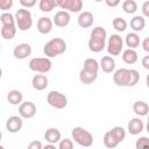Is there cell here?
<instances>
[{
	"mask_svg": "<svg viewBox=\"0 0 149 149\" xmlns=\"http://www.w3.org/2000/svg\"><path fill=\"white\" fill-rule=\"evenodd\" d=\"M113 80L118 86L132 87L135 86L140 80V73L134 69H118L113 74Z\"/></svg>",
	"mask_w": 149,
	"mask_h": 149,
	"instance_id": "1",
	"label": "cell"
},
{
	"mask_svg": "<svg viewBox=\"0 0 149 149\" xmlns=\"http://www.w3.org/2000/svg\"><path fill=\"white\" fill-rule=\"evenodd\" d=\"M106 37H107V33L105 28L100 26L93 28L88 40V49L92 52H100L106 47Z\"/></svg>",
	"mask_w": 149,
	"mask_h": 149,
	"instance_id": "2",
	"label": "cell"
},
{
	"mask_svg": "<svg viewBox=\"0 0 149 149\" xmlns=\"http://www.w3.org/2000/svg\"><path fill=\"white\" fill-rule=\"evenodd\" d=\"M66 50V43L61 37H54L49 42H47L43 47V52L47 58H52L64 54Z\"/></svg>",
	"mask_w": 149,
	"mask_h": 149,
	"instance_id": "3",
	"label": "cell"
},
{
	"mask_svg": "<svg viewBox=\"0 0 149 149\" xmlns=\"http://www.w3.org/2000/svg\"><path fill=\"white\" fill-rule=\"evenodd\" d=\"M14 19H15L16 27L22 31L29 30L33 26V15L29 12V9H26V8L17 9L15 12Z\"/></svg>",
	"mask_w": 149,
	"mask_h": 149,
	"instance_id": "4",
	"label": "cell"
},
{
	"mask_svg": "<svg viewBox=\"0 0 149 149\" xmlns=\"http://www.w3.org/2000/svg\"><path fill=\"white\" fill-rule=\"evenodd\" d=\"M72 140L81 147L88 148L93 144V135L83 127H74L71 132Z\"/></svg>",
	"mask_w": 149,
	"mask_h": 149,
	"instance_id": "5",
	"label": "cell"
},
{
	"mask_svg": "<svg viewBox=\"0 0 149 149\" xmlns=\"http://www.w3.org/2000/svg\"><path fill=\"white\" fill-rule=\"evenodd\" d=\"M29 69L31 71H35L37 73H47L51 70L52 63L50 61V58L47 57H36V58H31L29 61Z\"/></svg>",
	"mask_w": 149,
	"mask_h": 149,
	"instance_id": "6",
	"label": "cell"
},
{
	"mask_svg": "<svg viewBox=\"0 0 149 149\" xmlns=\"http://www.w3.org/2000/svg\"><path fill=\"white\" fill-rule=\"evenodd\" d=\"M47 101L51 107L56 109H63L68 105V98L59 91H50L47 95Z\"/></svg>",
	"mask_w": 149,
	"mask_h": 149,
	"instance_id": "7",
	"label": "cell"
},
{
	"mask_svg": "<svg viewBox=\"0 0 149 149\" xmlns=\"http://www.w3.org/2000/svg\"><path fill=\"white\" fill-rule=\"evenodd\" d=\"M123 48V40L118 34H112L107 42V52L109 56H119Z\"/></svg>",
	"mask_w": 149,
	"mask_h": 149,
	"instance_id": "8",
	"label": "cell"
},
{
	"mask_svg": "<svg viewBox=\"0 0 149 149\" xmlns=\"http://www.w3.org/2000/svg\"><path fill=\"white\" fill-rule=\"evenodd\" d=\"M56 5L62 9H65V12L69 10L71 13H78L83 9L81 0H56Z\"/></svg>",
	"mask_w": 149,
	"mask_h": 149,
	"instance_id": "9",
	"label": "cell"
},
{
	"mask_svg": "<svg viewBox=\"0 0 149 149\" xmlns=\"http://www.w3.org/2000/svg\"><path fill=\"white\" fill-rule=\"evenodd\" d=\"M36 105L33 101H24L21 102L19 106V114L22 119H31L36 114Z\"/></svg>",
	"mask_w": 149,
	"mask_h": 149,
	"instance_id": "10",
	"label": "cell"
},
{
	"mask_svg": "<svg viewBox=\"0 0 149 149\" xmlns=\"http://www.w3.org/2000/svg\"><path fill=\"white\" fill-rule=\"evenodd\" d=\"M22 126H23V121L22 118L19 115L9 116L6 121V129L9 133H17L19 130H21Z\"/></svg>",
	"mask_w": 149,
	"mask_h": 149,
	"instance_id": "11",
	"label": "cell"
},
{
	"mask_svg": "<svg viewBox=\"0 0 149 149\" xmlns=\"http://www.w3.org/2000/svg\"><path fill=\"white\" fill-rule=\"evenodd\" d=\"M30 54H31V47L28 43H20L13 50V55L16 59H26L28 56H30Z\"/></svg>",
	"mask_w": 149,
	"mask_h": 149,
	"instance_id": "12",
	"label": "cell"
},
{
	"mask_svg": "<svg viewBox=\"0 0 149 149\" xmlns=\"http://www.w3.org/2000/svg\"><path fill=\"white\" fill-rule=\"evenodd\" d=\"M127 129L132 135H139L144 129V123L140 118H133L127 125Z\"/></svg>",
	"mask_w": 149,
	"mask_h": 149,
	"instance_id": "13",
	"label": "cell"
},
{
	"mask_svg": "<svg viewBox=\"0 0 149 149\" xmlns=\"http://www.w3.org/2000/svg\"><path fill=\"white\" fill-rule=\"evenodd\" d=\"M52 23H55L57 27H66L70 23V14L69 12L65 10H58L55 15H54V21Z\"/></svg>",
	"mask_w": 149,
	"mask_h": 149,
	"instance_id": "14",
	"label": "cell"
},
{
	"mask_svg": "<svg viewBox=\"0 0 149 149\" xmlns=\"http://www.w3.org/2000/svg\"><path fill=\"white\" fill-rule=\"evenodd\" d=\"M52 24L54 23H52V20L50 17L42 16L37 21V30H38V33L47 35L52 30Z\"/></svg>",
	"mask_w": 149,
	"mask_h": 149,
	"instance_id": "15",
	"label": "cell"
},
{
	"mask_svg": "<svg viewBox=\"0 0 149 149\" xmlns=\"http://www.w3.org/2000/svg\"><path fill=\"white\" fill-rule=\"evenodd\" d=\"M48 83H49V80H48L47 76L45 74H42V73L35 74L33 77V79H31V85H33V87L36 91H43V90H45L47 86H48Z\"/></svg>",
	"mask_w": 149,
	"mask_h": 149,
	"instance_id": "16",
	"label": "cell"
},
{
	"mask_svg": "<svg viewBox=\"0 0 149 149\" xmlns=\"http://www.w3.org/2000/svg\"><path fill=\"white\" fill-rule=\"evenodd\" d=\"M77 21H78L79 27H81V28H88V27H91L93 24L94 16H93V14L91 12H87V10L86 12H81L79 14Z\"/></svg>",
	"mask_w": 149,
	"mask_h": 149,
	"instance_id": "17",
	"label": "cell"
},
{
	"mask_svg": "<svg viewBox=\"0 0 149 149\" xmlns=\"http://www.w3.org/2000/svg\"><path fill=\"white\" fill-rule=\"evenodd\" d=\"M61 139H62V135L57 128H54V127L48 128L44 133V140L50 144H55V143L59 142Z\"/></svg>",
	"mask_w": 149,
	"mask_h": 149,
	"instance_id": "18",
	"label": "cell"
},
{
	"mask_svg": "<svg viewBox=\"0 0 149 149\" xmlns=\"http://www.w3.org/2000/svg\"><path fill=\"white\" fill-rule=\"evenodd\" d=\"M99 68H101V70H102L105 73H111V72H113L114 69H115V61H114V58L111 57V56H104V57L100 59Z\"/></svg>",
	"mask_w": 149,
	"mask_h": 149,
	"instance_id": "19",
	"label": "cell"
},
{
	"mask_svg": "<svg viewBox=\"0 0 149 149\" xmlns=\"http://www.w3.org/2000/svg\"><path fill=\"white\" fill-rule=\"evenodd\" d=\"M133 111L137 116H146L149 112V105L146 101L137 100L133 104Z\"/></svg>",
	"mask_w": 149,
	"mask_h": 149,
	"instance_id": "20",
	"label": "cell"
},
{
	"mask_svg": "<svg viewBox=\"0 0 149 149\" xmlns=\"http://www.w3.org/2000/svg\"><path fill=\"white\" fill-rule=\"evenodd\" d=\"M98 78V73H92V72H88V71H85V70H80L79 72V80L85 84V85H90L92 83H94Z\"/></svg>",
	"mask_w": 149,
	"mask_h": 149,
	"instance_id": "21",
	"label": "cell"
},
{
	"mask_svg": "<svg viewBox=\"0 0 149 149\" xmlns=\"http://www.w3.org/2000/svg\"><path fill=\"white\" fill-rule=\"evenodd\" d=\"M144 27H146V19L143 16L136 15L130 20V28L134 30V33L142 31Z\"/></svg>",
	"mask_w": 149,
	"mask_h": 149,
	"instance_id": "22",
	"label": "cell"
},
{
	"mask_svg": "<svg viewBox=\"0 0 149 149\" xmlns=\"http://www.w3.org/2000/svg\"><path fill=\"white\" fill-rule=\"evenodd\" d=\"M125 42H126L128 49H134L135 50V48H137L140 45L141 41H140V36L136 33H129V34H127Z\"/></svg>",
	"mask_w": 149,
	"mask_h": 149,
	"instance_id": "23",
	"label": "cell"
},
{
	"mask_svg": "<svg viewBox=\"0 0 149 149\" xmlns=\"http://www.w3.org/2000/svg\"><path fill=\"white\" fill-rule=\"evenodd\" d=\"M22 99H23V95L19 90H12L7 94V100L12 105H20L22 102Z\"/></svg>",
	"mask_w": 149,
	"mask_h": 149,
	"instance_id": "24",
	"label": "cell"
},
{
	"mask_svg": "<svg viewBox=\"0 0 149 149\" xmlns=\"http://www.w3.org/2000/svg\"><path fill=\"white\" fill-rule=\"evenodd\" d=\"M122 61L126 64H134L137 62V52L134 49H126L122 52Z\"/></svg>",
	"mask_w": 149,
	"mask_h": 149,
	"instance_id": "25",
	"label": "cell"
},
{
	"mask_svg": "<svg viewBox=\"0 0 149 149\" xmlns=\"http://www.w3.org/2000/svg\"><path fill=\"white\" fill-rule=\"evenodd\" d=\"M0 33H1V36L5 40H12V38H14V36L16 34V24L2 26Z\"/></svg>",
	"mask_w": 149,
	"mask_h": 149,
	"instance_id": "26",
	"label": "cell"
},
{
	"mask_svg": "<svg viewBox=\"0 0 149 149\" xmlns=\"http://www.w3.org/2000/svg\"><path fill=\"white\" fill-rule=\"evenodd\" d=\"M83 70L88 71V72H92V73H98V70H99V63H98V61L95 58H86L85 62H84Z\"/></svg>",
	"mask_w": 149,
	"mask_h": 149,
	"instance_id": "27",
	"label": "cell"
},
{
	"mask_svg": "<svg viewBox=\"0 0 149 149\" xmlns=\"http://www.w3.org/2000/svg\"><path fill=\"white\" fill-rule=\"evenodd\" d=\"M109 133H111V135L113 136V139H114L118 143L122 142V141L125 140V137H126V130H125L122 127H120V126H116V127L112 128V129L109 130Z\"/></svg>",
	"mask_w": 149,
	"mask_h": 149,
	"instance_id": "28",
	"label": "cell"
},
{
	"mask_svg": "<svg viewBox=\"0 0 149 149\" xmlns=\"http://www.w3.org/2000/svg\"><path fill=\"white\" fill-rule=\"evenodd\" d=\"M56 0H41L38 2V7L43 13H49L56 7Z\"/></svg>",
	"mask_w": 149,
	"mask_h": 149,
	"instance_id": "29",
	"label": "cell"
},
{
	"mask_svg": "<svg viewBox=\"0 0 149 149\" xmlns=\"http://www.w3.org/2000/svg\"><path fill=\"white\" fill-rule=\"evenodd\" d=\"M122 9L127 14H133L137 10V2L135 0H126L122 2Z\"/></svg>",
	"mask_w": 149,
	"mask_h": 149,
	"instance_id": "30",
	"label": "cell"
},
{
	"mask_svg": "<svg viewBox=\"0 0 149 149\" xmlns=\"http://www.w3.org/2000/svg\"><path fill=\"white\" fill-rule=\"evenodd\" d=\"M104 146L106 147V148H108V149H114V148H116L118 147V142L113 139V136L111 135V133H109V130L108 132H106L105 133V135H104Z\"/></svg>",
	"mask_w": 149,
	"mask_h": 149,
	"instance_id": "31",
	"label": "cell"
},
{
	"mask_svg": "<svg viewBox=\"0 0 149 149\" xmlns=\"http://www.w3.org/2000/svg\"><path fill=\"white\" fill-rule=\"evenodd\" d=\"M112 24H113V28H114L116 31H120V33H121V31H125L126 28H127V22H126V20L122 19V17H115V19H113Z\"/></svg>",
	"mask_w": 149,
	"mask_h": 149,
	"instance_id": "32",
	"label": "cell"
},
{
	"mask_svg": "<svg viewBox=\"0 0 149 149\" xmlns=\"http://www.w3.org/2000/svg\"><path fill=\"white\" fill-rule=\"evenodd\" d=\"M0 21H1V24L2 26H9V24H16L15 23V19H14V15L8 13V12H5L0 15Z\"/></svg>",
	"mask_w": 149,
	"mask_h": 149,
	"instance_id": "33",
	"label": "cell"
},
{
	"mask_svg": "<svg viewBox=\"0 0 149 149\" xmlns=\"http://www.w3.org/2000/svg\"><path fill=\"white\" fill-rule=\"evenodd\" d=\"M136 149H149V139L147 136H141L135 142Z\"/></svg>",
	"mask_w": 149,
	"mask_h": 149,
	"instance_id": "34",
	"label": "cell"
},
{
	"mask_svg": "<svg viewBox=\"0 0 149 149\" xmlns=\"http://www.w3.org/2000/svg\"><path fill=\"white\" fill-rule=\"evenodd\" d=\"M58 149H73V142L70 139H61L58 142Z\"/></svg>",
	"mask_w": 149,
	"mask_h": 149,
	"instance_id": "35",
	"label": "cell"
},
{
	"mask_svg": "<svg viewBox=\"0 0 149 149\" xmlns=\"http://www.w3.org/2000/svg\"><path fill=\"white\" fill-rule=\"evenodd\" d=\"M13 6V0H0V9L7 12Z\"/></svg>",
	"mask_w": 149,
	"mask_h": 149,
	"instance_id": "36",
	"label": "cell"
},
{
	"mask_svg": "<svg viewBox=\"0 0 149 149\" xmlns=\"http://www.w3.org/2000/svg\"><path fill=\"white\" fill-rule=\"evenodd\" d=\"M20 3H21V6H23V8L28 9L36 5V0H20Z\"/></svg>",
	"mask_w": 149,
	"mask_h": 149,
	"instance_id": "37",
	"label": "cell"
},
{
	"mask_svg": "<svg viewBox=\"0 0 149 149\" xmlns=\"http://www.w3.org/2000/svg\"><path fill=\"white\" fill-rule=\"evenodd\" d=\"M42 148H43V146H42L41 141H37V140L31 141L27 147V149H42Z\"/></svg>",
	"mask_w": 149,
	"mask_h": 149,
	"instance_id": "38",
	"label": "cell"
},
{
	"mask_svg": "<svg viewBox=\"0 0 149 149\" xmlns=\"http://www.w3.org/2000/svg\"><path fill=\"white\" fill-rule=\"evenodd\" d=\"M142 13L143 15L147 17L149 16V1H144L143 5H142Z\"/></svg>",
	"mask_w": 149,
	"mask_h": 149,
	"instance_id": "39",
	"label": "cell"
},
{
	"mask_svg": "<svg viewBox=\"0 0 149 149\" xmlns=\"http://www.w3.org/2000/svg\"><path fill=\"white\" fill-rule=\"evenodd\" d=\"M142 65H143V68L144 69H149V55H146L144 57H143V59H142Z\"/></svg>",
	"mask_w": 149,
	"mask_h": 149,
	"instance_id": "40",
	"label": "cell"
},
{
	"mask_svg": "<svg viewBox=\"0 0 149 149\" xmlns=\"http://www.w3.org/2000/svg\"><path fill=\"white\" fill-rule=\"evenodd\" d=\"M142 48H143V50L144 51H149V38L148 37H146L144 40H143V42H142Z\"/></svg>",
	"mask_w": 149,
	"mask_h": 149,
	"instance_id": "41",
	"label": "cell"
},
{
	"mask_svg": "<svg viewBox=\"0 0 149 149\" xmlns=\"http://www.w3.org/2000/svg\"><path fill=\"white\" fill-rule=\"evenodd\" d=\"M105 2H106V5H107L108 7H116V6L120 3V1H119V0H114V1H111V0H106Z\"/></svg>",
	"mask_w": 149,
	"mask_h": 149,
	"instance_id": "42",
	"label": "cell"
},
{
	"mask_svg": "<svg viewBox=\"0 0 149 149\" xmlns=\"http://www.w3.org/2000/svg\"><path fill=\"white\" fill-rule=\"evenodd\" d=\"M42 149H57V148H56L55 144H50V143H49V144H45Z\"/></svg>",
	"mask_w": 149,
	"mask_h": 149,
	"instance_id": "43",
	"label": "cell"
},
{
	"mask_svg": "<svg viewBox=\"0 0 149 149\" xmlns=\"http://www.w3.org/2000/svg\"><path fill=\"white\" fill-rule=\"evenodd\" d=\"M2 77V70H1V68H0V78Z\"/></svg>",
	"mask_w": 149,
	"mask_h": 149,
	"instance_id": "44",
	"label": "cell"
},
{
	"mask_svg": "<svg viewBox=\"0 0 149 149\" xmlns=\"http://www.w3.org/2000/svg\"><path fill=\"white\" fill-rule=\"evenodd\" d=\"M1 137H2V133H1V130H0V140H1Z\"/></svg>",
	"mask_w": 149,
	"mask_h": 149,
	"instance_id": "45",
	"label": "cell"
},
{
	"mask_svg": "<svg viewBox=\"0 0 149 149\" xmlns=\"http://www.w3.org/2000/svg\"><path fill=\"white\" fill-rule=\"evenodd\" d=\"M0 149H5V147L3 146H0Z\"/></svg>",
	"mask_w": 149,
	"mask_h": 149,
	"instance_id": "46",
	"label": "cell"
},
{
	"mask_svg": "<svg viewBox=\"0 0 149 149\" xmlns=\"http://www.w3.org/2000/svg\"><path fill=\"white\" fill-rule=\"evenodd\" d=\"M0 51H1V45H0Z\"/></svg>",
	"mask_w": 149,
	"mask_h": 149,
	"instance_id": "47",
	"label": "cell"
}]
</instances>
